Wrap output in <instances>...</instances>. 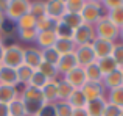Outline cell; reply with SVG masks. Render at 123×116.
<instances>
[{
	"instance_id": "6da1fadb",
	"label": "cell",
	"mask_w": 123,
	"mask_h": 116,
	"mask_svg": "<svg viewBox=\"0 0 123 116\" xmlns=\"http://www.w3.org/2000/svg\"><path fill=\"white\" fill-rule=\"evenodd\" d=\"M93 30H95V36L97 38L115 43V39L118 38V30H120V28L105 14L95 25H93Z\"/></svg>"
},
{
	"instance_id": "7a4b0ae2",
	"label": "cell",
	"mask_w": 123,
	"mask_h": 116,
	"mask_svg": "<svg viewBox=\"0 0 123 116\" xmlns=\"http://www.w3.org/2000/svg\"><path fill=\"white\" fill-rule=\"evenodd\" d=\"M24 55H25V47L19 46V44L5 46L2 64L8 66V67H12V69H17L19 66L24 64Z\"/></svg>"
},
{
	"instance_id": "3957f363",
	"label": "cell",
	"mask_w": 123,
	"mask_h": 116,
	"mask_svg": "<svg viewBox=\"0 0 123 116\" xmlns=\"http://www.w3.org/2000/svg\"><path fill=\"white\" fill-rule=\"evenodd\" d=\"M30 13V2L28 0H9L8 8L5 11V19L11 22H17L20 17Z\"/></svg>"
},
{
	"instance_id": "277c9868",
	"label": "cell",
	"mask_w": 123,
	"mask_h": 116,
	"mask_svg": "<svg viewBox=\"0 0 123 116\" xmlns=\"http://www.w3.org/2000/svg\"><path fill=\"white\" fill-rule=\"evenodd\" d=\"M101 9H103V5L101 2H95V0H90V2H86V5H84L83 11L80 13V16H81L83 22L87 25H95L97 22L100 21V19L103 17L101 14Z\"/></svg>"
},
{
	"instance_id": "5b68a950",
	"label": "cell",
	"mask_w": 123,
	"mask_h": 116,
	"mask_svg": "<svg viewBox=\"0 0 123 116\" xmlns=\"http://www.w3.org/2000/svg\"><path fill=\"white\" fill-rule=\"evenodd\" d=\"M44 11L47 17L58 22L66 14V3L64 0H48V2H44Z\"/></svg>"
},
{
	"instance_id": "8992f818",
	"label": "cell",
	"mask_w": 123,
	"mask_h": 116,
	"mask_svg": "<svg viewBox=\"0 0 123 116\" xmlns=\"http://www.w3.org/2000/svg\"><path fill=\"white\" fill-rule=\"evenodd\" d=\"M95 30H93L92 25L83 24L80 28H76L73 31V43L76 46H87V44H92V41L95 39Z\"/></svg>"
},
{
	"instance_id": "52a82bcc",
	"label": "cell",
	"mask_w": 123,
	"mask_h": 116,
	"mask_svg": "<svg viewBox=\"0 0 123 116\" xmlns=\"http://www.w3.org/2000/svg\"><path fill=\"white\" fill-rule=\"evenodd\" d=\"M90 46H92V50H93V53H95L97 61H98V60H101V58H106V57H111L112 55V50H114L115 43H111V41L95 38V39L92 41Z\"/></svg>"
},
{
	"instance_id": "ba28073f",
	"label": "cell",
	"mask_w": 123,
	"mask_h": 116,
	"mask_svg": "<svg viewBox=\"0 0 123 116\" xmlns=\"http://www.w3.org/2000/svg\"><path fill=\"white\" fill-rule=\"evenodd\" d=\"M75 57H76V61H78V66L80 67H86L89 64L95 63L97 58H95V53L92 50V46L87 44V46H76L75 49Z\"/></svg>"
},
{
	"instance_id": "9c48e42d",
	"label": "cell",
	"mask_w": 123,
	"mask_h": 116,
	"mask_svg": "<svg viewBox=\"0 0 123 116\" xmlns=\"http://www.w3.org/2000/svg\"><path fill=\"white\" fill-rule=\"evenodd\" d=\"M62 80L66 83H69L73 89H81L84 86V83L87 82V80H86V74H84V69L80 67V66H76L75 69H72L70 72H67L66 75H64Z\"/></svg>"
},
{
	"instance_id": "30bf717a",
	"label": "cell",
	"mask_w": 123,
	"mask_h": 116,
	"mask_svg": "<svg viewBox=\"0 0 123 116\" xmlns=\"http://www.w3.org/2000/svg\"><path fill=\"white\" fill-rule=\"evenodd\" d=\"M81 93L84 94L86 101H93L98 97H105V86L103 83H97V82H86L84 86L81 88Z\"/></svg>"
},
{
	"instance_id": "8fae6325",
	"label": "cell",
	"mask_w": 123,
	"mask_h": 116,
	"mask_svg": "<svg viewBox=\"0 0 123 116\" xmlns=\"http://www.w3.org/2000/svg\"><path fill=\"white\" fill-rule=\"evenodd\" d=\"M24 64L31 67L33 71H37L42 64V53L41 49L37 47H25V55H24Z\"/></svg>"
},
{
	"instance_id": "7c38bea8",
	"label": "cell",
	"mask_w": 123,
	"mask_h": 116,
	"mask_svg": "<svg viewBox=\"0 0 123 116\" xmlns=\"http://www.w3.org/2000/svg\"><path fill=\"white\" fill-rule=\"evenodd\" d=\"M101 83H103V86H105V89L108 88L109 91H111V89L118 88V86H123V72H122V67H118V69L112 71L111 74L105 75Z\"/></svg>"
},
{
	"instance_id": "4fadbf2b",
	"label": "cell",
	"mask_w": 123,
	"mask_h": 116,
	"mask_svg": "<svg viewBox=\"0 0 123 116\" xmlns=\"http://www.w3.org/2000/svg\"><path fill=\"white\" fill-rule=\"evenodd\" d=\"M76 66H78V61H76L75 53H67V55H61L59 61H58V64H56V69H58L59 74L66 75L67 72L75 69Z\"/></svg>"
},
{
	"instance_id": "5bb4252c",
	"label": "cell",
	"mask_w": 123,
	"mask_h": 116,
	"mask_svg": "<svg viewBox=\"0 0 123 116\" xmlns=\"http://www.w3.org/2000/svg\"><path fill=\"white\" fill-rule=\"evenodd\" d=\"M56 35H55V30H45V31H37L36 36V44L42 49H50V47L55 46L56 43Z\"/></svg>"
},
{
	"instance_id": "9a60e30c",
	"label": "cell",
	"mask_w": 123,
	"mask_h": 116,
	"mask_svg": "<svg viewBox=\"0 0 123 116\" xmlns=\"http://www.w3.org/2000/svg\"><path fill=\"white\" fill-rule=\"evenodd\" d=\"M45 104H56L58 102V80H48L47 85L41 89Z\"/></svg>"
},
{
	"instance_id": "2e32d148",
	"label": "cell",
	"mask_w": 123,
	"mask_h": 116,
	"mask_svg": "<svg viewBox=\"0 0 123 116\" xmlns=\"http://www.w3.org/2000/svg\"><path fill=\"white\" fill-rule=\"evenodd\" d=\"M106 104H108L106 97H98V99H93V101H89L84 107L87 116H103Z\"/></svg>"
},
{
	"instance_id": "e0dca14e",
	"label": "cell",
	"mask_w": 123,
	"mask_h": 116,
	"mask_svg": "<svg viewBox=\"0 0 123 116\" xmlns=\"http://www.w3.org/2000/svg\"><path fill=\"white\" fill-rule=\"evenodd\" d=\"M0 85H5V86H17V74H16V69L8 66H3L0 67Z\"/></svg>"
},
{
	"instance_id": "ac0fdd59",
	"label": "cell",
	"mask_w": 123,
	"mask_h": 116,
	"mask_svg": "<svg viewBox=\"0 0 123 116\" xmlns=\"http://www.w3.org/2000/svg\"><path fill=\"white\" fill-rule=\"evenodd\" d=\"M20 99L24 102H44L41 89L39 88H33V86H28V85H27V88L24 89V93L20 94Z\"/></svg>"
},
{
	"instance_id": "d6986e66",
	"label": "cell",
	"mask_w": 123,
	"mask_h": 116,
	"mask_svg": "<svg viewBox=\"0 0 123 116\" xmlns=\"http://www.w3.org/2000/svg\"><path fill=\"white\" fill-rule=\"evenodd\" d=\"M84 69V74H86V80L87 82H97V83H101L103 82V74L98 67V63H92L89 66L83 67Z\"/></svg>"
},
{
	"instance_id": "ffe728a7",
	"label": "cell",
	"mask_w": 123,
	"mask_h": 116,
	"mask_svg": "<svg viewBox=\"0 0 123 116\" xmlns=\"http://www.w3.org/2000/svg\"><path fill=\"white\" fill-rule=\"evenodd\" d=\"M53 49L56 50L59 55H67V53H73L76 49V44L73 39H56Z\"/></svg>"
},
{
	"instance_id": "44dd1931",
	"label": "cell",
	"mask_w": 123,
	"mask_h": 116,
	"mask_svg": "<svg viewBox=\"0 0 123 116\" xmlns=\"http://www.w3.org/2000/svg\"><path fill=\"white\" fill-rule=\"evenodd\" d=\"M8 110H9V116H28L27 108H25V102L20 97H16L14 101L9 102Z\"/></svg>"
},
{
	"instance_id": "7402d4cb",
	"label": "cell",
	"mask_w": 123,
	"mask_h": 116,
	"mask_svg": "<svg viewBox=\"0 0 123 116\" xmlns=\"http://www.w3.org/2000/svg\"><path fill=\"white\" fill-rule=\"evenodd\" d=\"M61 22H62L64 25H67V27H69L70 30H73V31L84 24L81 16L80 14H72V13H66V14L61 17Z\"/></svg>"
},
{
	"instance_id": "603a6c76",
	"label": "cell",
	"mask_w": 123,
	"mask_h": 116,
	"mask_svg": "<svg viewBox=\"0 0 123 116\" xmlns=\"http://www.w3.org/2000/svg\"><path fill=\"white\" fill-rule=\"evenodd\" d=\"M97 63H98V67H100V71H101L103 77H105V75H108V74H111L112 71L118 69L117 63H115V60H114L112 57H106V58H101V60H98Z\"/></svg>"
},
{
	"instance_id": "cb8c5ba5",
	"label": "cell",
	"mask_w": 123,
	"mask_h": 116,
	"mask_svg": "<svg viewBox=\"0 0 123 116\" xmlns=\"http://www.w3.org/2000/svg\"><path fill=\"white\" fill-rule=\"evenodd\" d=\"M17 96V91H16L14 86H5V85H0V102L2 104L8 105L11 101H14Z\"/></svg>"
},
{
	"instance_id": "d4e9b609",
	"label": "cell",
	"mask_w": 123,
	"mask_h": 116,
	"mask_svg": "<svg viewBox=\"0 0 123 116\" xmlns=\"http://www.w3.org/2000/svg\"><path fill=\"white\" fill-rule=\"evenodd\" d=\"M16 25H17V30H36V17L31 13H28L19 19Z\"/></svg>"
},
{
	"instance_id": "484cf974",
	"label": "cell",
	"mask_w": 123,
	"mask_h": 116,
	"mask_svg": "<svg viewBox=\"0 0 123 116\" xmlns=\"http://www.w3.org/2000/svg\"><path fill=\"white\" fill-rule=\"evenodd\" d=\"M33 72L34 71L31 69V67H28L27 64L19 66L17 69H16V74H17V83L19 85H28V82H30Z\"/></svg>"
},
{
	"instance_id": "4316f807",
	"label": "cell",
	"mask_w": 123,
	"mask_h": 116,
	"mask_svg": "<svg viewBox=\"0 0 123 116\" xmlns=\"http://www.w3.org/2000/svg\"><path fill=\"white\" fill-rule=\"evenodd\" d=\"M73 91H75V89H73L69 83H66L64 80H58V94H56L58 96V102L69 101V97L72 96Z\"/></svg>"
},
{
	"instance_id": "83f0119b",
	"label": "cell",
	"mask_w": 123,
	"mask_h": 116,
	"mask_svg": "<svg viewBox=\"0 0 123 116\" xmlns=\"http://www.w3.org/2000/svg\"><path fill=\"white\" fill-rule=\"evenodd\" d=\"M67 102L70 104L72 108H84L86 104H87V101H86V97H84V94L81 93V89H75Z\"/></svg>"
},
{
	"instance_id": "f1b7e54d",
	"label": "cell",
	"mask_w": 123,
	"mask_h": 116,
	"mask_svg": "<svg viewBox=\"0 0 123 116\" xmlns=\"http://www.w3.org/2000/svg\"><path fill=\"white\" fill-rule=\"evenodd\" d=\"M106 101L112 105H117V107L123 108V86H118L115 89H111L106 97Z\"/></svg>"
},
{
	"instance_id": "f546056e",
	"label": "cell",
	"mask_w": 123,
	"mask_h": 116,
	"mask_svg": "<svg viewBox=\"0 0 123 116\" xmlns=\"http://www.w3.org/2000/svg\"><path fill=\"white\" fill-rule=\"evenodd\" d=\"M55 35H56L58 39H73V30H70L61 21H58L56 25H55Z\"/></svg>"
},
{
	"instance_id": "4dcf8cb0",
	"label": "cell",
	"mask_w": 123,
	"mask_h": 116,
	"mask_svg": "<svg viewBox=\"0 0 123 116\" xmlns=\"http://www.w3.org/2000/svg\"><path fill=\"white\" fill-rule=\"evenodd\" d=\"M41 53H42V61H44V63H48V64H53V66H56L59 58H61V55L53 47H50V49H42Z\"/></svg>"
},
{
	"instance_id": "1f68e13d",
	"label": "cell",
	"mask_w": 123,
	"mask_h": 116,
	"mask_svg": "<svg viewBox=\"0 0 123 116\" xmlns=\"http://www.w3.org/2000/svg\"><path fill=\"white\" fill-rule=\"evenodd\" d=\"M64 3H66V13L80 14L86 5V0H64Z\"/></svg>"
},
{
	"instance_id": "d6a6232c",
	"label": "cell",
	"mask_w": 123,
	"mask_h": 116,
	"mask_svg": "<svg viewBox=\"0 0 123 116\" xmlns=\"http://www.w3.org/2000/svg\"><path fill=\"white\" fill-rule=\"evenodd\" d=\"M55 25L56 22L51 21L47 16H41V17L36 19V31H45V30H55Z\"/></svg>"
},
{
	"instance_id": "836d02e7",
	"label": "cell",
	"mask_w": 123,
	"mask_h": 116,
	"mask_svg": "<svg viewBox=\"0 0 123 116\" xmlns=\"http://www.w3.org/2000/svg\"><path fill=\"white\" fill-rule=\"evenodd\" d=\"M39 72H42L45 77H47V80H56L58 75H59V72H58L56 66H53V64H48V63H44L42 61V64L39 66Z\"/></svg>"
},
{
	"instance_id": "e575fe53",
	"label": "cell",
	"mask_w": 123,
	"mask_h": 116,
	"mask_svg": "<svg viewBox=\"0 0 123 116\" xmlns=\"http://www.w3.org/2000/svg\"><path fill=\"white\" fill-rule=\"evenodd\" d=\"M47 82H48V80H47V77H45L44 74L39 72V71H34L33 75H31V79H30V82H28V86L42 89L45 85H47Z\"/></svg>"
},
{
	"instance_id": "d590c367",
	"label": "cell",
	"mask_w": 123,
	"mask_h": 116,
	"mask_svg": "<svg viewBox=\"0 0 123 116\" xmlns=\"http://www.w3.org/2000/svg\"><path fill=\"white\" fill-rule=\"evenodd\" d=\"M55 110H56V116H72L73 108L67 101H61L55 104Z\"/></svg>"
},
{
	"instance_id": "8d00e7d4",
	"label": "cell",
	"mask_w": 123,
	"mask_h": 116,
	"mask_svg": "<svg viewBox=\"0 0 123 116\" xmlns=\"http://www.w3.org/2000/svg\"><path fill=\"white\" fill-rule=\"evenodd\" d=\"M106 16H108L118 28L123 27V6H120V8H117V9H112V11H108Z\"/></svg>"
},
{
	"instance_id": "74e56055",
	"label": "cell",
	"mask_w": 123,
	"mask_h": 116,
	"mask_svg": "<svg viewBox=\"0 0 123 116\" xmlns=\"http://www.w3.org/2000/svg\"><path fill=\"white\" fill-rule=\"evenodd\" d=\"M17 35H19V39L24 41V43H34L37 31L36 30H17Z\"/></svg>"
},
{
	"instance_id": "f35d334b",
	"label": "cell",
	"mask_w": 123,
	"mask_h": 116,
	"mask_svg": "<svg viewBox=\"0 0 123 116\" xmlns=\"http://www.w3.org/2000/svg\"><path fill=\"white\" fill-rule=\"evenodd\" d=\"M111 57L115 60V63H117L118 67H123V43H115Z\"/></svg>"
},
{
	"instance_id": "ab89813d",
	"label": "cell",
	"mask_w": 123,
	"mask_h": 116,
	"mask_svg": "<svg viewBox=\"0 0 123 116\" xmlns=\"http://www.w3.org/2000/svg\"><path fill=\"white\" fill-rule=\"evenodd\" d=\"M44 107V102H25V108H27L28 116H36Z\"/></svg>"
},
{
	"instance_id": "60d3db41",
	"label": "cell",
	"mask_w": 123,
	"mask_h": 116,
	"mask_svg": "<svg viewBox=\"0 0 123 116\" xmlns=\"http://www.w3.org/2000/svg\"><path fill=\"white\" fill-rule=\"evenodd\" d=\"M30 13L34 16V17H41V16L45 14L44 11V2H30Z\"/></svg>"
},
{
	"instance_id": "b9f144b4",
	"label": "cell",
	"mask_w": 123,
	"mask_h": 116,
	"mask_svg": "<svg viewBox=\"0 0 123 116\" xmlns=\"http://www.w3.org/2000/svg\"><path fill=\"white\" fill-rule=\"evenodd\" d=\"M122 115V108L117 107V105H112V104H106L105 111H103V116H120Z\"/></svg>"
},
{
	"instance_id": "7bdbcfd3",
	"label": "cell",
	"mask_w": 123,
	"mask_h": 116,
	"mask_svg": "<svg viewBox=\"0 0 123 116\" xmlns=\"http://www.w3.org/2000/svg\"><path fill=\"white\" fill-rule=\"evenodd\" d=\"M101 5L105 6L106 11H112V9L123 6V0H105V2H101Z\"/></svg>"
},
{
	"instance_id": "ee69618b",
	"label": "cell",
	"mask_w": 123,
	"mask_h": 116,
	"mask_svg": "<svg viewBox=\"0 0 123 116\" xmlns=\"http://www.w3.org/2000/svg\"><path fill=\"white\" fill-rule=\"evenodd\" d=\"M36 116H56V110H55V104H44L41 111Z\"/></svg>"
},
{
	"instance_id": "f6af8a7d",
	"label": "cell",
	"mask_w": 123,
	"mask_h": 116,
	"mask_svg": "<svg viewBox=\"0 0 123 116\" xmlns=\"http://www.w3.org/2000/svg\"><path fill=\"white\" fill-rule=\"evenodd\" d=\"M72 116H87V113H86V108H73Z\"/></svg>"
},
{
	"instance_id": "bcb514c9",
	"label": "cell",
	"mask_w": 123,
	"mask_h": 116,
	"mask_svg": "<svg viewBox=\"0 0 123 116\" xmlns=\"http://www.w3.org/2000/svg\"><path fill=\"white\" fill-rule=\"evenodd\" d=\"M0 116H9L8 105H6V104H2V102H0Z\"/></svg>"
},
{
	"instance_id": "7dc6e473",
	"label": "cell",
	"mask_w": 123,
	"mask_h": 116,
	"mask_svg": "<svg viewBox=\"0 0 123 116\" xmlns=\"http://www.w3.org/2000/svg\"><path fill=\"white\" fill-rule=\"evenodd\" d=\"M8 3H9V0H0V13H2L3 16H5L6 8H8Z\"/></svg>"
},
{
	"instance_id": "c3c4849f",
	"label": "cell",
	"mask_w": 123,
	"mask_h": 116,
	"mask_svg": "<svg viewBox=\"0 0 123 116\" xmlns=\"http://www.w3.org/2000/svg\"><path fill=\"white\" fill-rule=\"evenodd\" d=\"M3 52H5V44H0V63H2V58H3Z\"/></svg>"
},
{
	"instance_id": "681fc988",
	"label": "cell",
	"mask_w": 123,
	"mask_h": 116,
	"mask_svg": "<svg viewBox=\"0 0 123 116\" xmlns=\"http://www.w3.org/2000/svg\"><path fill=\"white\" fill-rule=\"evenodd\" d=\"M3 22H5V16L0 13V28H2V25H3Z\"/></svg>"
},
{
	"instance_id": "f907efd6",
	"label": "cell",
	"mask_w": 123,
	"mask_h": 116,
	"mask_svg": "<svg viewBox=\"0 0 123 116\" xmlns=\"http://www.w3.org/2000/svg\"><path fill=\"white\" fill-rule=\"evenodd\" d=\"M118 38H120V39H122V43H123V27L120 28V30H118Z\"/></svg>"
},
{
	"instance_id": "816d5d0a",
	"label": "cell",
	"mask_w": 123,
	"mask_h": 116,
	"mask_svg": "<svg viewBox=\"0 0 123 116\" xmlns=\"http://www.w3.org/2000/svg\"><path fill=\"white\" fill-rule=\"evenodd\" d=\"M3 39H5V35L0 31V44H5V43H3Z\"/></svg>"
},
{
	"instance_id": "f5cc1de1",
	"label": "cell",
	"mask_w": 123,
	"mask_h": 116,
	"mask_svg": "<svg viewBox=\"0 0 123 116\" xmlns=\"http://www.w3.org/2000/svg\"><path fill=\"white\" fill-rule=\"evenodd\" d=\"M120 116H123V108H122V115H120Z\"/></svg>"
},
{
	"instance_id": "db71d44e",
	"label": "cell",
	"mask_w": 123,
	"mask_h": 116,
	"mask_svg": "<svg viewBox=\"0 0 123 116\" xmlns=\"http://www.w3.org/2000/svg\"><path fill=\"white\" fill-rule=\"evenodd\" d=\"M0 67H2V63H0Z\"/></svg>"
},
{
	"instance_id": "11a10c76",
	"label": "cell",
	"mask_w": 123,
	"mask_h": 116,
	"mask_svg": "<svg viewBox=\"0 0 123 116\" xmlns=\"http://www.w3.org/2000/svg\"><path fill=\"white\" fill-rule=\"evenodd\" d=\"M122 72H123V67H122Z\"/></svg>"
}]
</instances>
